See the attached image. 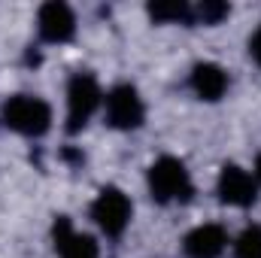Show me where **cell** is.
I'll list each match as a JSON object with an SVG mask.
<instances>
[{
  "label": "cell",
  "mask_w": 261,
  "mask_h": 258,
  "mask_svg": "<svg viewBox=\"0 0 261 258\" xmlns=\"http://www.w3.org/2000/svg\"><path fill=\"white\" fill-rule=\"evenodd\" d=\"M234 252H237V258H261V228L258 225H249L237 237Z\"/></svg>",
  "instance_id": "7c38bea8"
},
{
  "label": "cell",
  "mask_w": 261,
  "mask_h": 258,
  "mask_svg": "<svg viewBox=\"0 0 261 258\" xmlns=\"http://www.w3.org/2000/svg\"><path fill=\"white\" fill-rule=\"evenodd\" d=\"M192 91L200 100H219V97H225V91H228V73L219 64H213V61L195 64V70H192Z\"/></svg>",
  "instance_id": "30bf717a"
},
{
  "label": "cell",
  "mask_w": 261,
  "mask_h": 258,
  "mask_svg": "<svg viewBox=\"0 0 261 258\" xmlns=\"http://www.w3.org/2000/svg\"><path fill=\"white\" fill-rule=\"evenodd\" d=\"M255 179L261 183V155H258V161H255Z\"/></svg>",
  "instance_id": "9a60e30c"
},
{
  "label": "cell",
  "mask_w": 261,
  "mask_h": 258,
  "mask_svg": "<svg viewBox=\"0 0 261 258\" xmlns=\"http://www.w3.org/2000/svg\"><path fill=\"white\" fill-rule=\"evenodd\" d=\"M55 246H58V255L61 258H100L97 243L88 234L73 231V225L67 222L64 216L55 222Z\"/></svg>",
  "instance_id": "9c48e42d"
},
{
  "label": "cell",
  "mask_w": 261,
  "mask_h": 258,
  "mask_svg": "<svg viewBox=\"0 0 261 258\" xmlns=\"http://www.w3.org/2000/svg\"><path fill=\"white\" fill-rule=\"evenodd\" d=\"M100 100H103V91H100L97 79L91 73H76L67 85V131L76 134L85 128L91 122V116L97 113Z\"/></svg>",
  "instance_id": "3957f363"
},
{
  "label": "cell",
  "mask_w": 261,
  "mask_h": 258,
  "mask_svg": "<svg viewBox=\"0 0 261 258\" xmlns=\"http://www.w3.org/2000/svg\"><path fill=\"white\" fill-rule=\"evenodd\" d=\"M37 31L46 43H67L76 34V15L67 3H43L37 12Z\"/></svg>",
  "instance_id": "52a82bcc"
},
{
  "label": "cell",
  "mask_w": 261,
  "mask_h": 258,
  "mask_svg": "<svg viewBox=\"0 0 261 258\" xmlns=\"http://www.w3.org/2000/svg\"><path fill=\"white\" fill-rule=\"evenodd\" d=\"M231 9H228V3H216V0H203L200 6H197L195 18L197 21H203V24H219L225 15H228Z\"/></svg>",
  "instance_id": "4fadbf2b"
},
{
  "label": "cell",
  "mask_w": 261,
  "mask_h": 258,
  "mask_svg": "<svg viewBox=\"0 0 261 258\" xmlns=\"http://www.w3.org/2000/svg\"><path fill=\"white\" fill-rule=\"evenodd\" d=\"M143 119H146V107L134 85H116L107 94V122L113 128L134 131L143 125Z\"/></svg>",
  "instance_id": "5b68a950"
},
{
  "label": "cell",
  "mask_w": 261,
  "mask_h": 258,
  "mask_svg": "<svg viewBox=\"0 0 261 258\" xmlns=\"http://www.w3.org/2000/svg\"><path fill=\"white\" fill-rule=\"evenodd\" d=\"M3 122L21 137H43L52 128V110L34 94H15L3 104Z\"/></svg>",
  "instance_id": "7a4b0ae2"
},
{
  "label": "cell",
  "mask_w": 261,
  "mask_h": 258,
  "mask_svg": "<svg viewBox=\"0 0 261 258\" xmlns=\"http://www.w3.org/2000/svg\"><path fill=\"white\" fill-rule=\"evenodd\" d=\"M249 52H252V58L261 64V28L255 31V37H252V43H249Z\"/></svg>",
  "instance_id": "5bb4252c"
},
{
  "label": "cell",
  "mask_w": 261,
  "mask_h": 258,
  "mask_svg": "<svg viewBox=\"0 0 261 258\" xmlns=\"http://www.w3.org/2000/svg\"><path fill=\"white\" fill-rule=\"evenodd\" d=\"M91 219L107 237H122L130 222V200L128 194L116 186L100 189V194L91 203Z\"/></svg>",
  "instance_id": "277c9868"
},
{
  "label": "cell",
  "mask_w": 261,
  "mask_h": 258,
  "mask_svg": "<svg viewBox=\"0 0 261 258\" xmlns=\"http://www.w3.org/2000/svg\"><path fill=\"white\" fill-rule=\"evenodd\" d=\"M219 200L228 207H252L258 197V183L249 170H243L240 164H225L219 173Z\"/></svg>",
  "instance_id": "8992f818"
},
{
  "label": "cell",
  "mask_w": 261,
  "mask_h": 258,
  "mask_svg": "<svg viewBox=\"0 0 261 258\" xmlns=\"http://www.w3.org/2000/svg\"><path fill=\"white\" fill-rule=\"evenodd\" d=\"M225 246H228V231L222 225H197L182 240V249L189 258H219Z\"/></svg>",
  "instance_id": "ba28073f"
},
{
  "label": "cell",
  "mask_w": 261,
  "mask_h": 258,
  "mask_svg": "<svg viewBox=\"0 0 261 258\" xmlns=\"http://www.w3.org/2000/svg\"><path fill=\"white\" fill-rule=\"evenodd\" d=\"M149 192L158 203H186L195 194V183L179 158L164 155L149 167Z\"/></svg>",
  "instance_id": "6da1fadb"
},
{
  "label": "cell",
  "mask_w": 261,
  "mask_h": 258,
  "mask_svg": "<svg viewBox=\"0 0 261 258\" xmlns=\"http://www.w3.org/2000/svg\"><path fill=\"white\" fill-rule=\"evenodd\" d=\"M149 15L161 24H192L195 21V9L182 0H158L149 3Z\"/></svg>",
  "instance_id": "8fae6325"
}]
</instances>
